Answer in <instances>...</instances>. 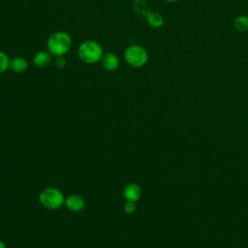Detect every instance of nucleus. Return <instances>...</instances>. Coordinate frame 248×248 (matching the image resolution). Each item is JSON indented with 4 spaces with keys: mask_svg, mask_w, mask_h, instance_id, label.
Masks as SVG:
<instances>
[{
    "mask_svg": "<svg viewBox=\"0 0 248 248\" xmlns=\"http://www.w3.org/2000/svg\"><path fill=\"white\" fill-rule=\"evenodd\" d=\"M46 46L51 55L64 56L72 46V38L66 32H55L47 39Z\"/></svg>",
    "mask_w": 248,
    "mask_h": 248,
    "instance_id": "nucleus-1",
    "label": "nucleus"
},
{
    "mask_svg": "<svg viewBox=\"0 0 248 248\" xmlns=\"http://www.w3.org/2000/svg\"><path fill=\"white\" fill-rule=\"evenodd\" d=\"M64 194L57 188L47 187L43 189L39 194V202L40 204L50 210H55L60 208L65 203Z\"/></svg>",
    "mask_w": 248,
    "mask_h": 248,
    "instance_id": "nucleus-2",
    "label": "nucleus"
},
{
    "mask_svg": "<svg viewBox=\"0 0 248 248\" xmlns=\"http://www.w3.org/2000/svg\"><path fill=\"white\" fill-rule=\"evenodd\" d=\"M78 57L86 64H95L104 55L101 45L95 41L87 40L81 43L78 49Z\"/></svg>",
    "mask_w": 248,
    "mask_h": 248,
    "instance_id": "nucleus-3",
    "label": "nucleus"
},
{
    "mask_svg": "<svg viewBox=\"0 0 248 248\" xmlns=\"http://www.w3.org/2000/svg\"><path fill=\"white\" fill-rule=\"evenodd\" d=\"M124 58L130 66L140 68L147 63L148 54L143 46L140 45H131L125 49Z\"/></svg>",
    "mask_w": 248,
    "mask_h": 248,
    "instance_id": "nucleus-4",
    "label": "nucleus"
},
{
    "mask_svg": "<svg viewBox=\"0 0 248 248\" xmlns=\"http://www.w3.org/2000/svg\"><path fill=\"white\" fill-rule=\"evenodd\" d=\"M64 205L72 212L81 211L85 206V200L78 194H72L65 199Z\"/></svg>",
    "mask_w": 248,
    "mask_h": 248,
    "instance_id": "nucleus-5",
    "label": "nucleus"
},
{
    "mask_svg": "<svg viewBox=\"0 0 248 248\" xmlns=\"http://www.w3.org/2000/svg\"><path fill=\"white\" fill-rule=\"evenodd\" d=\"M123 195H124V198L126 199V201L136 202L141 197V188L137 183H129L125 186Z\"/></svg>",
    "mask_w": 248,
    "mask_h": 248,
    "instance_id": "nucleus-6",
    "label": "nucleus"
},
{
    "mask_svg": "<svg viewBox=\"0 0 248 248\" xmlns=\"http://www.w3.org/2000/svg\"><path fill=\"white\" fill-rule=\"evenodd\" d=\"M101 63H102V66L104 69H106L107 71L112 72L118 68L119 59L114 53L107 52L103 55V57L101 59Z\"/></svg>",
    "mask_w": 248,
    "mask_h": 248,
    "instance_id": "nucleus-7",
    "label": "nucleus"
},
{
    "mask_svg": "<svg viewBox=\"0 0 248 248\" xmlns=\"http://www.w3.org/2000/svg\"><path fill=\"white\" fill-rule=\"evenodd\" d=\"M51 62V54L48 51H39L33 57V63L38 68H46Z\"/></svg>",
    "mask_w": 248,
    "mask_h": 248,
    "instance_id": "nucleus-8",
    "label": "nucleus"
},
{
    "mask_svg": "<svg viewBox=\"0 0 248 248\" xmlns=\"http://www.w3.org/2000/svg\"><path fill=\"white\" fill-rule=\"evenodd\" d=\"M145 17L148 25L153 28H159L164 24L163 16L157 12L147 11L145 14Z\"/></svg>",
    "mask_w": 248,
    "mask_h": 248,
    "instance_id": "nucleus-9",
    "label": "nucleus"
},
{
    "mask_svg": "<svg viewBox=\"0 0 248 248\" xmlns=\"http://www.w3.org/2000/svg\"><path fill=\"white\" fill-rule=\"evenodd\" d=\"M27 61L23 57L16 56L10 61V68L15 73H23L27 70Z\"/></svg>",
    "mask_w": 248,
    "mask_h": 248,
    "instance_id": "nucleus-10",
    "label": "nucleus"
},
{
    "mask_svg": "<svg viewBox=\"0 0 248 248\" xmlns=\"http://www.w3.org/2000/svg\"><path fill=\"white\" fill-rule=\"evenodd\" d=\"M233 27L238 32H245L248 30V16L241 15L235 17L233 21Z\"/></svg>",
    "mask_w": 248,
    "mask_h": 248,
    "instance_id": "nucleus-11",
    "label": "nucleus"
},
{
    "mask_svg": "<svg viewBox=\"0 0 248 248\" xmlns=\"http://www.w3.org/2000/svg\"><path fill=\"white\" fill-rule=\"evenodd\" d=\"M10 61L8 55L0 50V74L6 72L10 68Z\"/></svg>",
    "mask_w": 248,
    "mask_h": 248,
    "instance_id": "nucleus-12",
    "label": "nucleus"
},
{
    "mask_svg": "<svg viewBox=\"0 0 248 248\" xmlns=\"http://www.w3.org/2000/svg\"><path fill=\"white\" fill-rule=\"evenodd\" d=\"M137 207H136V202H130V201H126L125 204H124V211L127 214H133L136 211Z\"/></svg>",
    "mask_w": 248,
    "mask_h": 248,
    "instance_id": "nucleus-13",
    "label": "nucleus"
},
{
    "mask_svg": "<svg viewBox=\"0 0 248 248\" xmlns=\"http://www.w3.org/2000/svg\"><path fill=\"white\" fill-rule=\"evenodd\" d=\"M65 65H66V59L64 58V56L56 57V59H55V66L57 68H63V67H65Z\"/></svg>",
    "mask_w": 248,
    "mask_h": 248,
    "instance_id": "nucleus-14",
    "label": "nucleus"
},
{
    "mask_svg": "<svg viewBox=\"0 0 248 248\" xmlns=\"http://www.w3.org/2000/svg\"><path fill=\"white\" fill-rule=\"evenodd\" d=\"M0 248H7L6 243L3 240H1V239H0Z\"/></svg>",
    "mask_w": 248,
    "mask_h": 248,
    "instance_id": "nucleus-15",
    "label": "nucleus"
},
{
    "mask_svg": "<svg viewBox=\"0 0 248 248\" xmlns=\"http://www.w3.org/2000/svg\"><path fill=\"white\" fill-rule=\"evenodd\" d=\"M166 2H170V3H173V2H177L178 0H164Z\"/></svg>",
    "mask_w": 248,
    "mask_h": 248,
    "instance_id": "nucleus-16",
    "label": "nucleus"
},
{
    "mask_svg": "<svg viewBox=\"0 0 248 248\" xmlns=\"http://www.w3.org/2000/svg\"><path fill=\"white\" fill-rule=\"evenodd\" d=\"M247 16H248V14H247Z\"/></svg>",
    "mask_w": 248,
    "mask_h": 248,
    "instance_id": "nucleus-17",
    "label": "nucleus"
}]
</instances>
